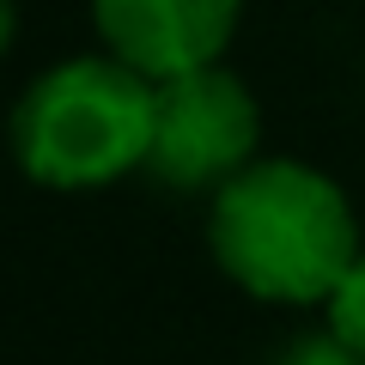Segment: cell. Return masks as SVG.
<instances>
[{"mask_svg":"<svg viewBox=\"0 0 365 365\" xmlns=\"http://www.w3.org/2000/svg\"><path fill=\"white\" fill-rule=\"evenodd\" d=\"M91 13L110 55L158 86L220 61L237 25V0H91Z\"/></svg>","mask_w":365,"mask_h":365,"instance_id":"cell-4","label":"cell"},{"mask_svg":"<svg viewBox=\"0 0 365 365\" xmlns=\"http://www.w3.org/2000/svg\"><path fill=\"white\" fill-rule=\"evenodd\" d=\"M6 43H13V0H0V55H6Z\"/></svg>","mask_w":365,"mask_h":365,"instance_id":"cell-7","label":"cell"},{"mask_svg":"<svg viewBox=\"0 0 365 365\" xmlns=\"http://www.w3.org/2000/svg\"><path fill=\"white\" fill-rule=\"evenodd\" d=\"M329 335H341L353 353H365V256L347 268L335 292H329Z\"/></svg>","mask_w":365,"mask_h":365,"instance_id":"cell-5","label":"cell"},{"mask_svg":"<svg viewBox=\"0 0 365 365\" xmlns=\"http://www.w3.org/2000/svg\"><path fill=\"white\" fill-rule=\"evenodd\" d=\"M262 116L237 73L220 61L195 73L158 79V122H153V170L170 189H225L237 170L256 165Z\"/></svg>","mask_w":365,"mask_h":365,"instance_id":"cell-3","label":"cell"},{"mask_svg":"<svg viewBox=\"0 0 365 365\" xmlns=\"http://www.w3.org/2000/svg\"><path fill=\"white\" fill-rule=\"evenodd\" d=\"M213 256L244 292L274 304H317L365 256L353 207L323 170L299 158H256L213 201Z\"/></svg>","mask_w":365,"mask_h":365,"instance_id":"cell-1","label":"cell"},{"mask_svg":"<svg viewBox=\"0 0 365 365\" xmlns=\"http://www.w3.org/2000/svg\"><path fill=\"white\" fill-rule=\"evenodd\" d=\"M158 122V86L116 55H73L25 91L13 116V153L49 189H104L146 170Z\"/></svg>","mask_w":365,"mask_h":365,"instance_id":"cell-2","label":"cell"},{"mask_svg":"<svg viewBox=\"0 0 365 365\" xmlns=\"http://www.w3.org/2000/svg\"><path fill=\"white\" fill-rule=\"evenodd\" d=\"M280 365H365V353H353L341 335H329V329H323V335H304V341H292Z\"/></svg>","mask_w":365,"mask_h":365,"instance_id":"cell-6","label":"cell"}]
</instances>
